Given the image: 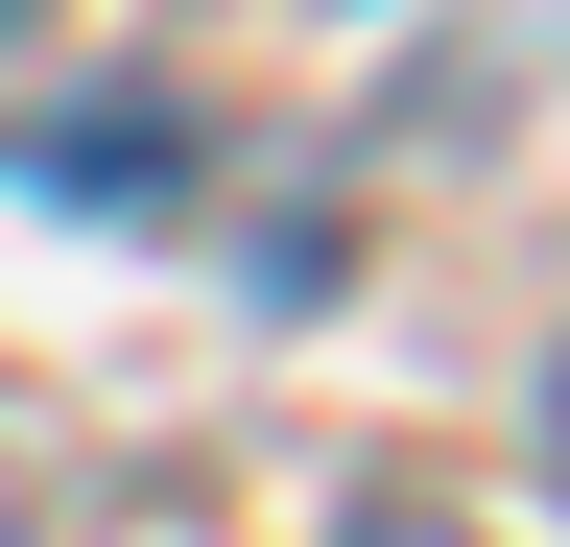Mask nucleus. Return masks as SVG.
Wrapping results in <instances>:
<instances>
[{
	"mask_svg": "<svg viewBox=\"0 0 570 547\" xmlns=\"http://www.w3.org/2000/svg\"><path fill=\"white\" fill-rule=\"evenodd\" d=\"M0 25H24V0H0Z\"/></svg>",
	"mask_w": 570,
	"mask_h": 547,
	"instance_id": "nucleus-3",
	"label": "nucleus"
},
{
	"mask_svg": "<svg viewBox=\"0 0 570 547\" xmlns=\"http://www.w3.org/2000/svg\"><path fill=\"white\" fill-rule=\"evenodd\" d=\"M333 547H475V524H452V500H356Z\"/></svg>",
	"mask_w": 570,
	"mask_h": 547,
	"instance_id": "nucleus-1",
	"label": "nucleus"
},
{
	"mask_svg": "<svg viewBox=\"0 0 570 547\" xmlns=\"http://www.w3.org/2000/svg\"><path fill=\"white\" fill-rule=\"evenodd\" d=\"M547 476H570V358H547Z\"/></svg>",
	"mask_w": 570,
	"mask_h": 547,
	"instance_id": "nucleus-2",
	"label": "nucleus"
}]
</instances>
